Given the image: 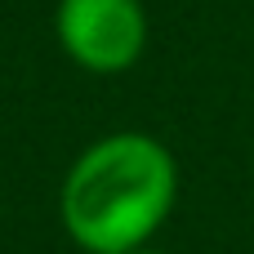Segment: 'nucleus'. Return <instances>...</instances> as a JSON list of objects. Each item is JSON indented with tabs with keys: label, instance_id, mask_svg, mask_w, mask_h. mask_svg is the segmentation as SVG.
I'll return each instance as SVG.
<instances>
[{
	"label": "nucleus",
	"instance_id": "nucleus-1",
	"mask_svg": "<svg viewBox=\"0 0 254 254\" xmlns=\"http://www.w3.org/2000/svg\"><path fill=\"white\" fill-rule=\"evenodd\" d=\"M179 192V170L152 134H107L89 143L58 192L67 237L89 254H129L152 241Z\"/></svg>",
	"mask_w": 254,
	"mask_h": 254
},
{
	"label": "nucleus",
	"instance_id": "nucleus-2",
	"mask_svg": "<svg viewBox=\"0 0 254 254\" xmlns=\"http://www.w3.org/2000/svg\"><path fill=\"white\" fill-rule=\"evenodd\" d=\"M58 45L85 71H125L147 45V13L138 0H58Z\"/></svg>",
	"mask_w": 254,
	"mask_h": 254
},
{
	"label": "nucleus",
	"instance_id": "nucleus-3",
	"mask_svg": "<svg viewBox=\"0 0 254 254\" xmlns=\"http://www.w3.org/2000/svg\"><path fill=\"white\" fill-rule=\"evenodd\" d=\"M129 254H165V250H152V246H138V250H129Z\"/></svg>",
	"mask_w": 254,
	"mask_h": 254
}]
</instances>
